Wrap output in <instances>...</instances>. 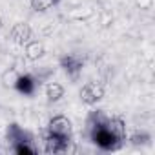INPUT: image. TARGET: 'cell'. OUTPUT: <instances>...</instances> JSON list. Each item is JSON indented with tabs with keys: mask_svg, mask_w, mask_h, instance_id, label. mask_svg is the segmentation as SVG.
<instances>
[{
	"mask_svg": "<svg viewBox=\"0 0 155 155\" xmlns=\"http://www.w3.org/2000/svg\"><path fill=\"white\" fill-rule=\"evenodd\" d=\"M58 2H60V0H55V6H57V4H58Z\"/></svg>",
	"mask_w": 155,
	"mask_h": 155,
	"instance_id": "ac0fdd59",
	"label": "cell"
},
{
	"mask_svg": "<svg viewBox=\"0 0 155 155\" xmlns=\"http://www.w3.org/2000/svg\"><path fill=\"white\" fill-rule=\"evenodd\" d=\"M11 38H13V42L20 44V46L29 42L31 40V28H29V24H26V22L15 24L13 29H11Z\"/></svg>",
	"mask_w": 155,
	"mask_h": 155,
	"instance_id": "52a82bcc",
	"label": "cell"
},
{
	"mask_svg": "<svg viewBox=\"0 0 155 155\" xmlns=\"http://www.w3.org/2000/svg\"><path fill=\"white\" fill-rule=\"evenodd\" d=\"M31 9L35 11H48L49 8L55 6V0H31Z\"/></svg>",
	"mask_w": 155,
	"mask_h": 155,
	"instance_id": "9a60e30c",
	"label": "cell"
},
{
	"mask_svg": "<svg viewBox=\"0 0 155 155\" xmlns=\"http://www.w3.org/2000/svg\"><path fill=\"white\" fill-rule=\"evenodd\" d=\"M44 53H46V49H44V44L40 40H29V42L24 44V57L31 62L38 60Z\"/></svg>",
	"mask_w": 155,
	"mask_h": 155,
	"instance_id": "ba28073f",
	"label": "cell"
},
{
	"mask_svg": "<svg viewBox=\"0 0 155 155\" xmlns=\"http://www.w3.org/2000/svg\"><path fill=\"white\" fill-rule=\"evenodd\" d=\"M69 142H71V137L66 139V137L48 135L46 137V153H68V151H73L69 148Z\"/></svg>",
	"mask_w": 155,
	"mask_h": 155,
	"instance_id": "277c9868",
	"label": "cell"
},
{
	"mask_svg": "<svg viewBox=\"0 0 155 155\" xmlns=\"http://www.w3.org/2000/svg\"><path fill=\"white\" fill-rule=\"evenodd\" d=\"M0 28H2V18H0Z\"/></svg>",
	"mask_w": 155,
	"mask_h": 155,
	"instance_id": "d6986e66",
	"label": "cell"
},
{
	"mask_svg": "<svg viewBox=\"0 0 155 155\" xmlns=\"http://www.w3.org/2000/svg\"><path fill=\"white\" fill-rule=\"evenodd\" d=\"M148 139H150V135H148V133H135V135L131 137L133 144H144Z\"/></svg>",
	"mask_w": 155,
	"mask_h": 155,
	"instance_id": "2e32d148",
	"label": "cell"
},
{
	"mask_svg": "<svg viewBox=\"0 0 155 155\" xmlns=\"http://www.w3.org/2000/svg\"><path fill=\"white\" fill-rule=\"evenodd\" d=\"M73 133V124L68 117L64 115H57L49 120L48 124V135H57V137H66L69 139Z\"/></svg>",
	"mask_w": 155,
	"mask_h": 155,
	"instance_id": "7a4b0ae2",
	"label": "cell"
},
{
	"mask_svg": "<svg viewBox=\"0 0 155 155\" xmlns=\"http://www.w3.org/2000/svg\"><path fill=\"white\" fill-rule=\"evenodd\" d=\"M104 97V86L101 82H86L81 90V99L84 104H97L101 99Z\"/></svg>",
	"mask_w": 155,
	"mask_h": 155,
	"instance_id": "3957f363",
	"label": "cell"
},
{
	"mask_svg": "<svg viewBox=\"0 0 155 155\" xmlns=\"http://www.w3.org/2000/svg\"><path fill=\"white\" fill-rule=\"evenodd\" d=\"M150 2H151V0H139V6L140 8H146V6H150Z\"/></svg>",
	"mask_w": 155,
	"mask_h": 155,
	"instance_id": "e0dca14e",
	"label": "cell"
},
{
	"mask_svg": "<svg viewBox=\"0 0 155 155\" xmlns=\"http://www.w3.org/2000/svg\"><path fill=\"white\" fill-rule=\"evenodd\" d=\"M106 126L111 130V133H113L117 139H120V140L126 139V124H124L122 119H119V117H108Z\"/></svg>",
	"mask_w": 155,
	"mask_h": 155,
	"instance_id": "9c48e42d",
	"label": "cell"
},
{
	"mask_svg": "<svg viewBox=\"0 0 155 155\" xmlns=\"http://www.w3.org/2000/svg\"><path fill=\"white\" fill-rule=\"evenodd\" d=\"M91 15H93V9L91 8H77V9L71 11V18H75V20H86Z\"/></svg>",
	"mask_w": 155,
	"mask_h": 155,
	"instance_id": "5bb4252c",
	"label": "cell"
},
{
	"mask_svg": "<svg viewBox=\"0 0 155 155\" xmlns=\"http://www.w3.org/2000/svg\"><path fill=\"white\" fill-rule=\"evenodd\" d=\"M18 71L15 69V68H9V69H6L4 73H2V84H4V88H15V82H17V79H18Z\"/></svg>",
	"mask_w": 155,
	"mask_h": 155,
	"instance_id": "7c38bea8",
	"label": "cell"
},
{
	"mask_svg": "<svg viewBox=\"0 0 155 155\" xmlns=\"http://www.w3.org/2000/svg\"><path fill=\"white\" fill-rule=\"evenodd\" d=\"M8 140H11L13 144H17V142L31 140V139H29V135H28L18 124H9V128H8Z\"/></svg>",
	"mask_w": 155,
	"mask_h": 155,
	"instance_id": "30bf717a",
	"label": "cell"
},
{
	"mask_svg": "<svg viewBox=\"0 0 155 155\" xmlns=\"http://www.w3.org/2000/svg\"><path fill=\"white\" fill-rule=\"evenodd\" d=\"M60 66L68 75H71L73 79H77V75L81 73V69L84 66V58H81L79 55H64L60 58Z\"/></svg>",
	"mask_w": 155,
	"mask_h": 155,
	"instance_id": "5b68a950",
	"label": "cell"
},
{
	"mask_svg": "<svg viewBox=\"0 0 155 155\" xmlns=\"http://www.w3.org/2000/svg\"><path fill=\"white\" fill-rule=\"evenodd\" d=\"M13 151L18 153V155H33L35 153V148H33L31 140H22V142L13 144Z\"/></svg>",
	"mask_w": 155,
	"mask_h": 155,
	"instance_id": "4fadbf2b",
	"label": "cell"
},
{
	"mask_svg": "<svg viewBox=\"0 0 155 155\" xmlns=\"http://www.w3.org/2000/svg\"><path fill=\"white\" fill-rule=\"evenodd\" d=\"M46 97L49 102H57L64 97V86L58 84V82H49L46 86Z\"/></svg>",
	"mask_w": 155,
	"mask_h": 155,
	"instance_id": "8fae6325",
	"label": "cell"
},
{
	"mask_svg": "<svg viewBox=\"0 0 155 155\" xmlns=\"http://www.w3.org/2000/svg\"><path fill=\"white\" fill-rule=\"evenodd\" d=\"M35 88H37V81L35 77L29 75V73H20L18 79L15 82V90L22 95H33L35 93Z\"/></svg>",
	"mask_w": 155,
	"mask_h": 155,
	"instance_id": "8992f818",
	"label": "cell"
},
{
	"mask_svg": "<svg viewBox=\"0 0 155 155\" xmlns=\"http://www.w3.org/2000/svg\"><path fill=\"white\" fill-rule=\"evenodd\" d=\"M90 131V137H91V140L99 146V148H102V150H117L119 146H120V139H117L113 133H111V130L106 126V122H102V124H99V126H93V128H90L88 130Z\"/></svg>",
	"mask_w": 155,
	"mask_h": 155,
	"instance_id": "6da1fadb",
	"label": "cell"
}]
</instances>
